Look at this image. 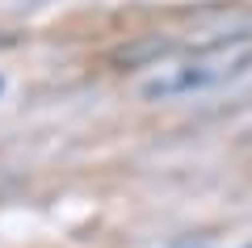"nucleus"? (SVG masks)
I'll return each instance as SVG.
<instances>
[{
    "label": "nucleus",
    "mask_w": 252,
    "mask_h": 248,
    "mask_svg": "<svg viewBox=\"0 0 252 248\" xmlns=\"http://www.w3.org/2000/svg\"><path fill=\"white\" fill-rule=\"evenodd\" d=\"M252 71V38L215 46H185V51L160 55L147 63V76L139 80V97L172 101V97H198V93L223 89L231 80Z\"/></svg>",
    "instance_id": "f257e3e1"
},
{
    "label": "nucleus",
    "mask_w": 252,
    "mask_h": 248,
    "mask_svg": "<svg viewBox=\"0 0 252 248\" xmlns=\"http://www.w3.org/2000/svg\"><path fill=\"white\" fill-rule=\"evenodd\" d=\"M0 93H4V80H0Z\"/></svg>",
    "instance_id": "f03ea898"
},
{
    "label": "nucleus",
    "mask_w": 252,
    "mask_h": 248,
    "mask_svg": "<svg viewBox=\"0 0 252 248\" xmlns=\"http://www.w3.org/2000/svg\"><path fill=\"white\" fill-rule=\"evenodd\" d=\"M248 248H252V244H248Z\"/></svg>",
    "instance_id": "7ed1b4c3"
}]
</instances>
